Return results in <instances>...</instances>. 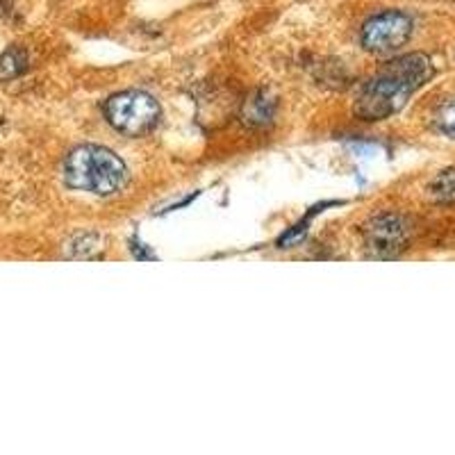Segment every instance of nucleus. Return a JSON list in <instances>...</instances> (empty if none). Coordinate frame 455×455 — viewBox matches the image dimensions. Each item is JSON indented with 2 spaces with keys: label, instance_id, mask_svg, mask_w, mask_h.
Masks as SVG:
<instances>
[{
  "label": "nucleus",
  "instance_id": "3",
  "mask_svg": "<svg viewBox=\"0 0 455 455\" xmlns=\"http://www.w3.org/2000/svg\"><path fill=\"white\" fill-rule=\"evenodd\" d=\"M105 119L116 132L128 137H144L157 128L162 116L160 103L150 93L130 92L114 93L105 100Z\"/></svg>",
  "mask_w": 455,
  "mask_h": 455
},
{
  "label": "nucleus",
  "instance_id": "2",
  "mask_svg": "<svg viewBox=\"0 0 455 455\" xmlns=\"http://www.w3.org/2000/svg\"><path fill=\"white\" fill-rule=\"evenodd\" d=\"M128 180V169L114 150L84 144L73 148L64 160V182L78 192L109 196Z\"/></svg>",
  "mask_w": 455,
  "mask_h": 455
},
{
  "label": "nucleus",
  "instance_id": "4",
  "mask_svg": "<svg viewBox=\"0 0 455 455\" xmlns=\"http://www.w3.org/2000/svg\"><path fill=\"white\" fill-rule=\"evenodd\" d=\"M412 30L414 23L405 12L387 10L371 16L364 23L363 32H360V42H363L364 51L385 55V52H394L405 46L412 36Z\"/></svg>",
  "mask_w": 455,
  "mask_h": 455
},
{
  "label": "nucleus",
  "instance_id": "7",
  "mask_svg": "<svg viewBox=\"0 0 455 455\" xmlns=\"http://www.w3.org/2000/svg\"><path fill=\"white\" fill-rule=\"evenodd\" d=\"M28 68V55L23 48H10L0 55V83L19 78Z\"/></svg>",
  "mask_w": 455,
  "mask_h": 455
},
{
  "label": "nucleus",
  "instance_id": "6",
  "mask_svg": "<svg viewBox=\"0 0 455 455\" xmlns=\"http://www.w3.org/2000/svg\"><path fill=\"white\" fill-rule=\"evenodd\" d=\"M275 114V100L267 92L251 93L242 108V119L249 125H267L271 124Z\"/></svg>",
  "mask_w": 455,
  "mask_h": 455
},
{
  "label": "nucleus",
  "instance_id": "5",
  "mask_svg": "<svg viewBox=\"0 0 455 455\" xmlns=\"http://www.w3.org/2000/svg\"><path fill=\"white\" fill-rule=\"evenodd\" d=\"M364 249L371 258L392 259L405 249L410 237V228L403 217L398 214H378L371 221H367L363 230Z\"/></svg>",
  "mask_w": 455,
  "mask_h": 455
},
{
  "label": "nucleus",
  "instance_id": "8",
  "mask_svg": "<svg viewBox=\"0 0 455 455\" xmlns=\"http://www.w3.org/2000/svg\"><path fill=\"white\" fill-rule=\"evenodd\" d=\"M428 194L437 203H453L455 201V169L442 171L428 185Z\"/></svg>",
  "mask_w": 455,
  "mask_h": 455
},
{
  "label": "nucleus",
  "instance_id": "9",
  "mask_svg": "<svg viewBox=\"0 0 455 455\" xmlns=\"http://www.w3.org/2000/svg\"><path fill=\"white\" fill-rule=\"evenodd\" d=\"M435 128L440 130L442 135L455 140V99L446 100V103L435 112Z\"/></svg>",
  "mask_w": 455,
  "mask_h": 455
},
{
  "label": "nucleus",
  "instance_id": "1",
  "mask_svg": "<svg viewBox=\"0 0 455 455\" xmlns=\"http://www.w3.org/2000/svg\"><path fill=\"white\" fill-rule=\"evenodd\" d=\"M433 78V64L424 52L396 57L363 89L355 114L364 121H383L401 112L408 99Z\"/></svg>",
  "mask_w": 455,
  "mask_h": 455
}]
</instances>
